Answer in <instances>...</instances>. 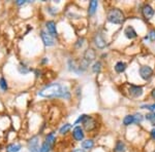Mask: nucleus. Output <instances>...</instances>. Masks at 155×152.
I'll list each match as a JSON object with an SVG mask.
<instances>
[{
  "instance_id": "1",
  "label": "nucleus",
  "mask_w": 155,
  "mask_h": 152,
  "mask_svg": "<svg viewBox=\"0 0 155 152\" xmlns=\"http://www.w3.org/2000/svg\"><path fill=\"white\" fill-rule=\"evenodd\" d=\"M38 96L42 98H64L68 100L71 98V93L67 86L60 83H54L41 89L38 92Z\"/></svg>"
},
{
  "instance_id": "2",
  "label": "nucleus",
  "mask_w": 155,
  "mask_h": 152,
  "mask_svg": "<svg viewBox=\"0 0 155 152\" xmlns=\"http://www.w3.org/2000/svg\"><path fill=\"white\" fill-rule=\"evenodd\" d=\"M107 17V21L115 25H120L124 22V14L119 8H111Z\"/></svg>"
},
{
  "instance_id": "3",
  "label": "nucleus",
  "mask_w": 155,
  "mask_h": 152,
  "mask_svg": "<svg viewBox=\"0 0 155 152\" xmlns=\"http://www.w3.org/2000/svg\"><path fill=\"white\" fill-rule=\"evenodd\" d=\"M83 128L86 129L87 132H91V131H93L94 129L96 128V121H95V119L93 118V117H91V116H87L85 117V119L83 120Z\"/></svg>"
},
{
  "instance_id": "4",
  "label": "nucleus",
  "mask_w": 155,
  "mask_h": 152,
  "mask_svg": "<svg viewBox=\"0 0 155 152\" xmlns=\"http://www.w3.org/2000/svg\"><path fill=\"white\" fill-rule=\"evenodd\" d=\"M140 76L144 79V80H149L150 78L153 75V70L151 67L149 66H142L140 68Z\"/></svg>"
},
{
  "instance_id": "5",
  "label": "nucleus",
  "mask_w": 155,
  "mask_h": 152,
  "mask_svg": "<svg viewBox=\"0 0 155 152\" xmlns=\"http://www.w3.org/2000/svg\"><path fill=\"white\" fill-rule=\"evenodd\" d=\"M29 152H41V148L38 146V137L34 136L28 142Z\"/></svg>"
},
{
  "instance_id": "6",
  "label": "nucleus",
  "mask_w": 155,
  "mask_h": 152,
  "mask_svg": "<svg viewBox=\"0 0 155 152\" xmlns=\"http://www.w3.org/2000/svg\"><path fill=\"white\" fill-rule=\"evenodd\" d=\"M128 92H129L130 97H132V98H139V97H141L144 93L143 88H142V86L134 85V84H130V85H129Z\"/></svg>"
},
{
  "instance_id": "7",
  "label": "nucleus",
  "mask_w": 155,
  "mask_h": 152,
  "mask_svg": "<svg viewBox=\"0 0 155 152\" xmlns=\"http://www.w3.org/2000/svg\"><path fill=\"white\" fill-rule=\"evenodd\" d=\"M41 37L42 39V42H44V44L46 46H52L55 44L53 37L50 35V34L46 33L45 31H41Z\"/></svg>"
},
{
  "instance_id": "8",
  "label": "nucleus",
  "mask_w": 155,
  "mask_h": 152,
  "mask_svg": "<svg viewBox=\"0 0 155 152\" xmlns=\"http://www.w3.org/2000/svg\"><path fill=\"white\" fill-rule=\"evenodd\" d=\"M72 137L76 141H82L84 139V131H83V128L81 126H77L76 128L74 129L72 131Z\"/></svg>"
},
{
  "instance_id": "9",
  "label": "nucleus",
  "mask_w": 155,
  "mask_h": 152,
  "mask_svg": "<svg viewBox=\"0 0 155 152\" xmlns=\"http://www.w3.org/2000/svg\"><path fill=\"white\" fill-rule=\"evenodd\" d=\"M95 57H96V53L93 48L86 49V51H85V54H84V60L89 64L95 59Z\"/></svg>"
},
{
  "instance_id": "10",
  "label": "nucleus",
  "mask_w": 155,
  "mask_h": 152,
  "mask_svg": "<svg viewBox=\"0 0 155 152\" xmlns=\"http://www.w3.org/2000/svg\"><path fill=\"white\" fill-rule=\"evenodd\" d=\"M94 43L95 45L98 47V48H104L107 45L106 40L104 39V37L101 36V33H97L95 36H94Z\"/></svg>"
},
{
  "instance_id": "11",
  "label": "nucleus",
  "mask_w": 155,
  "mask_h": 152,
  "mask_svg": "<svg viewBox=\"0 0 155 152\" xmlns=\"http://www.w3.org/2000/svg\"><path fill=\"white\" fill-rule=\"evenodd\" d=\"M154 12H155L154 9L152 8V7L149 5V4H146V5H144V7H143V16H144L145 19L150 20L151 18H153Z\"/></svg>"
},
{
  "instance_id": "12",
  "label": "nucleus",
  "mask_w": 155,
  "mask_h": 152,
  "mask_svg": "<svg viewBox=\"0 0 155 152\" xmlns=\"http://www.w3.org/2000/svg\"><path fill=\"white\" fill-rule=\"evenodd\" d=\"M46 27H47V29H48L49 34H50V35H51L52 37H53V36H57L56 23H55L54 21H49V22H47Z\"/></svg>"
},
{
  "instance_id": "13",
  "label": "nucleus",
  "mask_w": 155,
  "mask_h": 152,
  "mask_svg": "<svg viewBox=\"0 0 155 152\" xmlns=\"http://www.w3.org/2000/svg\"><path fill=\"white\" fill-rule=\"evenodd\" d=\"M124 34H125V36L128 39H134L137 37V31L134 29V27H131V26H128L125 30H124Z\"/></svg>"
},
{
  "instance_id": "14",
  "label": "nucleus",
  "mask_w": 155,
  "mask_h": 152,
  "mask_svg": "<svg viewBox=\"0 0 155 152\" xmlns=\"http://www.w3.org/2000/svg\"><path fill=\"white\" fill-rule=\"evenodd\" d=\"M97 6H98V2H97L96 0H92V1H90L89 8H88L89 16H93V14H95V11L97 9Z\"/></svg>"
},
{
  "instance_id": "15",
  "label": "nucleus",
  "mask_w": 155,
  "mask_h": 152,
  "mask_svg": "<svg viewBox=\"0 0 155 152\" xmlns=\"http://www.w3.org/2000/svg\"><path fill=\"white\" fill-rule=\"evenodd\" d=\"M126 68H127V65L125 63H123V62H118V63L115 65V71L117 73H122V72L126 70Z\"/></svg>"
},
{
  "instance_id": "16",
  "label": "nucleus",
  "mask_w": 155,
  "mask_h": 152,
  "mask_svg": "<svg viewBox=\"0 0 155 152\" xmlns=\"http://www.w3.org/2000/svg\"><path fill=\"white\" fill-rule=\"evenodd\" d=\"M94 146V142L91 139H88V140H85L82 142V148L85 149V150H90L92 149Z\"/></svg>"
},
{
  "instance_id": "17",
  "label": "nucleus",
  "mask_w": 155,
  "mask_h": 152,
  "mask_svg": "<svg viewBox=\"0 0 155 152\" xmlns=\"http://www.w3.org/2000/svg\"><path fill=\"white\" fill-rule=\"evenodd\" d=\"M22 146L20 144H11V145L7 146L6 151L7 152H19L21 150Z\"/></svg>"
},
{
  "instance_id": "18",
  "label": "nucleus",
  "mask_w": 155,
  "mask_h": 152,
  "mask_svg": "<svg viewBox=\"0 0 155 152\" xmlns=\"http://www.w3.org/2000/svg\"><path fill=\"white\" fill-rule=\"evenodd\" d=\"M126 151V146L122 141H118L115 147V152H125Z\"/></svg>"
},
{
  "instance_id": "19",
  "label": "nucleus",
  "mask_w": 155,
  "mask_h": 152,
  "mask_svg": "<svg viewBox=\"0 0 155 152\" xmlns=\"http://www.w3.org/2000/svg\"><path fill=\"white\" fill-rule=\"evenodd\" d=\"M134 123V115H126L125 117L123 118V124L124 126H130V124Z\"/></svg>"
},
{
  "instance_id": "20",
  "label": "nucleus",
  "mask_w": 155,
  "mask_h": 152,
  "mask_svg": "<svg viewBox=\"0 0 155 152\" xmlns=\"http://www.w3.org/2000/svg\"><path fill=\"white\" fill-rule=\"evenodd\" d=\"M52 148V145L50 143H48L47 141H45L44 143H42V145L41 147V152H49L50 149Z\"/></svg>"
},
{
  "instance_id": "21",
  "label": "nucleus",
  "mask_w": 155,
  "mask_h": 152,
  "mask_svg": "<svg viewBox=\"0 0 155 152\" xmlns=\"http://www.w3.org/2000/svg\"><path fill=\"white\" fill-rule=\"evenodd\" d=\"M146 119L151 123L152 126H155V112H151V113L147 114V115H146Z\"/></svg>"
},
{
  "instance_id": "22",
  "label": "nucleus",
  "mask_w": 155,
  "mask_h": 152,
  "mask_svg": "<svg viewBox=\"0 0 155 152\" xmlns=\"http://www.w3.org/2000/svg\"><path fill=\"white\" fill-rule=\"evenodd\" d=\"M46 141L48 142V143L51 144L52 146H53L54 143H55V141H56V139H55V136H54V133L49 134L48 136L46 137Z\"/></svg>"
},
{
  "instance_id": "23",
  "label": "nucleus",
  "mask_w": 155,
  "mask_h": 152,
  "mask_svg": "<svg viewBox=\"0 0 155 152\" xmlns=\"http://www.w3.org/2000/svg\"><path fill=\"white\" fill-rule=\"evenodd\" d=\"M71 129V124L66 123V124H64V126H62L61 129H60V131H59V132H60V134H61V135H65Z\"/></svg>"
},
{
  "instance_id": "24",
  "label": "nucleus",
  "mask_w": 155,
  "mask_h": 152,
  "mask_svg": "<svg viewBox=\"0 0 155 152\" xmlns=\"http://www.w3.org/2000/svg\"><path fill=\"white\" fill-rule=\"evenodd\" d=\"M101 70V62H96V63H94L93 67H92V71L94 72V73H99Z\"/></svg>"
},
{
  "instance_id": "25",
  "label": "nucleus",
  "mask_w": 155,
  "mask_h": 152,
  "mask_svg": "<svg viewBox=\"0 0 155 152\" xmlns=\"http://www.w3.org/2000/svg\"><path fill=\"white\" fill-rule=\"evenodd\" d=\"M18 69H19V72L21 74H27L29 72V69L27 68V67L25 66L24 64H20V66L18 67Z\"/></svg>"
},
{
  "instance_id": "26",
  "label": "nucleus",
  "mask_w": 155,
  "mask_h": 152,
  "mask_svg": "<svg viewBox=\"0 0 155 152\" xmlns=\"http://www.w3.org/2000/svg\"><path fill=\"white\" fill-rule=\"evenodd\" d=\"M0 88H1L2 91H6L7 89V82L3 77L0 78Z\"/></svg>"
},
{
  "instance_id": "27",
  "label": "nucleus",
  "mask_w": 155,
  "mask_h": 152,
  "mask_svg": "<svg viewBox=\"0 0 155 152\" xmlns=\"http://www.w3.org/2000/svg\"><path fill=\"white\" fill-rule=\"evenodd\" d=\"M134 123H140L142 120H143V116H142V114H140V113L134 114Z\"/></svg>"
},
{
  "instance_id": "28",
  "label": "nucleus",
  "mask_w": 155,
  "mask_h": 152,
  "mask_svg": "<svg viewBox=\"0 0 155 152\" xmlns=\"http://www.w3.org/2000/svg\"><path fill=\"white\" fill-rule=\"evenodd\" d=\"M142 109H148L150 111H154L155 110V103L150 104V105H142L141 106Z\"/></svg>"
},
{
  "instance_id": "29",
  "label": "nucleus",
  "mask_w": 155,
  "mask_h": 152,
  "mask_svg": "<svg viewBox=\"0 0 155 152\" xmlns=\"http://www.w3.org/2000/svg\"><path fill=\"white\" fill-rule=\"evenodd\" d=\"M148 38H149L151 41H154V40H155V30H151V31L149 32Z\"/></svg>"
},
{
  "instance_id": "30",
  "label": "nucleus",
  "mask_w": 155,
  "mask_h": 152,
  "mask_svg": "<svg viewBox=\"0 0 155 152\" xmlns=\"http://www.w3.org/2000/svg\"><path fill=\"white\" fill-rule=\"evenodd\" d=\"M85 117H86V115H85V114H82V115L80 116L79 118H78L77 120H76V123H74V124H78L79 123H83V120L85 119Z\"/></svg>"
},
{
  "instance_id": "31",
  "label": "nucleus",
  "mask_w": 155,
  "mask_h": 152,
  "mask_svg": "<svg viewBox=\"0 0 155 152\" xmlns=\"http://www.w3.org/2000/svg\"><path fill=\"white\" fill-rule=\"evenodd\" d=\"M16 3L18 4V5H22V4L26 3V1H25V0H18V1H17Z\"/></svg>"
},
{
  "instance_id": "32",
  "label": "nucleus",
  "mask_w": 155,
  "mask_h": 152,
  "mask_svg": "<svg viewBox=\"0 0 155 152\" xmlns=\"http://www.w3.org/2000/svg\"><path fill=\"white\" fill-rule=\"evenodd\" d=\"M151 138L155 141V129H153L151 131Z\"/></svg>"
},
{
  "instance_id": "33",
  "label": "nucleus",
  "mask_w": 155,
  "mask_h": 152,
  "mask_svg": "<svg viewBox=\"0 0 155 152\" xmlns=\"http://www.w3.org/2000/svg\"><path fill=\"white\" fill-rule=\"evenodd\" d=\"M83 40H84V39H81V40H79V41H78V42H79V43H77V47L82 46V44H83Z\"/></svg>"
},
{
  "instance_id": "34",
  "label": "nucleus",
  "mask_w": 155,
  "mask_h": 152,
  "mask_svg": "<svg viewBox=\"0 0 155 152\" xmlns=\"http://www.w3.org/2000/svg\"><path fill=\"white\" fill-rule=\"evenodd\" d=\"M151 96H152V98L155 99V88L152 89V92H151Z\"/></svg>"
},
{
  "instance_id": "35",
  "label": "nucleus",
  "mask_w": 155,
  "mask_h": 152,
  "mask_svg": "<svg viewBox=\"0 0 155 152\" xmlns=\"http://www.w3.org/2000/svg\"><path fill=\"white\" fill-rule=\"evenodd\" d=\"M47 62H48V59H47V58H45L44 60H42V64H45V63H47Z\"/></svg>"
},
{
  "instance_id": "36",
  "label": "nucleus",
  "mask_w": 155,
  "mask_h": 152,
  "mask_svg": "<svg viewBox=\"0 0 155 152\" xmlns=\"http://www.w3.org/2000/svg\"><path fill=\"white\" fill-rule=\"evenodd\" d=\"M74 152H84V151L82 150V149H77V150H74Z\"/></svg>"
}]
</instances>
